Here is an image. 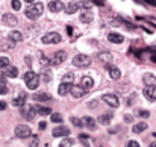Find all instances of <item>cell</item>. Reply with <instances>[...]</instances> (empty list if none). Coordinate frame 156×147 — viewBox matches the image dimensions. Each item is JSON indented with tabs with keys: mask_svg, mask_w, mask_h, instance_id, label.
I'll list each match as a JSON object with an SVG mask.
<instances>
[{
	"mask_svg": "<svg viewBox=\"0 0 156 147\" xmlns=\"http://www.w3.org/2000/svg\"><path fill=\"white\" fill-rule=\"evenodd\" d=\"M43 11H44L43 3H32V5H29V6L26 8L24 15H26L29 20H37L38 17H41Z\"/></svg>",
	"mask_w": 156,
	"mask_h": 147,
	"instance_id": "6da1fadb",
	"label": "cell"
},
{
	"mask_svg": "<svg viewBox=\"0 0 156 147\" xmlns=\"http://www.w3.org/2000/svg\"><path fill=\"white\" fill-rule=\"evenodd\" d=\"M24 82H26V85H27L29 90H37L38 85H40V76L35 71L29 70V71L24 73Z\"/></svg>",
	"mask_w": 156,
	"mask_h": 147,
	"instance_id": "7a4b0ae2",
	"label": "cell"
},
{
	"mask_svg": "<svg viewBox=\"0 0 156 147\" xmlns=\"http://www.w3.org/2000/svg\"><path fill=\"white\" fill-rule=\"evenodd\" d=\"M73 65L74 67H80V68H83V67H90L91 65V58L88 56V55H76L74 58H73Z\"/></svg>",
	"mask_w": 156,
	"mask_h": 147,
	"instance_id": "3957f363",
	"label": "cell"
},
{
	"mask_svg": "<svg viewBox=\"0 0 156 147\" xmlns=\"http://www.w3.org/2000/svg\"><path fill=\"white\" fill-rule=\"evenodd\" d=\"M41 41H43L44 44H59V43L62 41V37H61L58 32H49V34H46V35L41 38Z\"/></svg>",
	"mask_w": 156,
	"mask_h": 147,
	"instance_id": "277c9868",
	"label": "cell"
},
{
	"mask_svg": "<svg viewBox=\"0 0 156 147\" xmlns=\"http://www.w3.org/2000/svg\"><path fill=\"white\" fill-rule=\"evenodd\" d=\"M15 137H18V138H29V137H32V131H30V127L27 124H18L15 127Z\"/></svg>",
	"mask_w": 156,
	"mask_h": 147,
	"instance_id": "5b68a950",
	"label": "cell"
},
{
	"mask_svg": "<svg viewBox=\"0 0 156 147\" xmlns=\"http://www.w3.org/2000/svg\"><path fill=\"white\" fill-rule=\"evenodd\" d=\"M102 100L106 105H109L111 108H118V105H120V100H118V97L115 94H105Z\"/></svg>",
	"mask_w": 156,
	"mask_h": 147,
	"instance_id": "8992f818",
	"label": "cell"
},
{
	"mask_svg": "<svg viewBox=\"0 0 156 147\" xmlns=\"http://www.w3.org/2000/svg\"><path fill=\"white\" fill-rule=\"evenodd\" d=\"M65 58H67V53L64 50H58V52H55V55L52 56V64L53 65H61L65 61Z\"/></svg>",
	"mask_w": 156,
	"mask_h": 147,
	"instance_id": "52a82bcc",
	"label": "cell"
},
{
	"mask_svg": "<svg viewBox=\"0 0 156 147\" xmlns=\"http://www.w3.org/2000/svg\"><path fill=\"white\" fill-rule=\"evenodd\" d=\"M2 23L5 24V26H15L17 23H18V20H17V17L14 15V14H5L3 17H2Z\"/></svg>",
	"mask_w": 156,
	"mask_h": 147,
	"instance_id": "ba28073f",
	"label": "cell"
},
{
	"mask_svg": "<svg viewBox=\"0 0 156 147\" xmlns=\"http://www.w3.org/2000/svg\"><path fill=\"white\" fill-rule=\"evenodd\" d=\"M144 97L150 102H155L156 100V87H146L144 91H143Z\"/></svg>",
	"mask_w": 156,
	"mask_h": 147,
	"instance_id": "9c48e42d",
	"label": "cell"
},
{
	"mask_svg": "<svg viewBox=\"0 0 156 147\" xmlns=\"http://www.w3.org/2000/svg\"><path fill=\"white\" fill-rule=\"evenodd\" d=\"M23 115L27 118V120H34L35 118V115H37V109H35V106H30V105H27V108H23Z\"/></svg>",
	"mask_w": 156,
	"mask_h": 147,
	"instance_id": "30bf717a",
	"label": "cell"
},
{
	"mask_svg": "<svg viewBox=\"0 0 156 147\" xmlns=\"http://www.w3.org/2000/svg\"><path fill=\"white\" fill-rule=\"evenodd\" d=\"M52 134L53 137H67V135H70V129L65 126H58L52 131Z\"/></svg>",
	"mask_w": 156,
	"mask_h": 147,
	"instance_id": "8fae6325",
	"label": "cell"
},
{
	"mask_svg": "<svg viewBox=\"0 0 156 147\" xmlns=\"http://www.w3.org/2000/svg\"><path fill=\"white\" fill-rule=\"evenodd\" d=\"M80 87H83L87 91H90V90L94 87V81H93V77H90V76H83V77L80 79Z\"/></svg>",
	"mask_w": 156,
	"mask_h": 147,
	"instance_id": "7c38bea8",
	"label": "cell"
},
{
	"mask_svg": "<svg viewBox=\"0 0 156 147\" xmlns=\"http://www.w3.org/2000/svg\"><path fill=\"white\" fill-rule=\"evenodd\" d=\"M71 96H73V99H80L85 96V93H87V90L83 88V87H74L73 85V88H71Z\"/></svg>",
	"mask_w": 156,
	"mask_h": 147,
	"instance_id": "4fadbf2b",
	"label": "cell"
},
{
	"mask_svg": "<svg viewBox=\"0 0 156 147\" xmlns=\"http://www.w3.org/2000/svg\"><path fill=\"white\" fill-rule=\"evenodd\" d=\"M71 88H73V84H65V82H62V84L59 85V88H58V94H59V96H67V94L71 91Z\"/></svg>",
	"mask_w": 156,
	"mask_h": 147,
	"instance_id": "5bb4252c",
	"label": "cell"
},
{
	"mask_svg": "<svg viewBox=\"0 0 156 147\" xmlns=\"http://www.w3.org/2000/svg\"><path fill=\"white\" fill-rule=\"evenodd\" d=\"M82 123H83V126H87L90 131H96V129H97L96 120H94L93 117H83V118H82Z\"/></svg>",
	"mask_w": 156,
	"mask_h": 147,
	"instance_id": "9a60e30c",
	"label": "cell"
},
{
	"mask_svg": "<svg viewBox=\"0 0 156 147\" xmlns=\"http://www.w3.org/2000/svg\"><path fill=\"white\" fill-rule=\"evenodd\" d=\"M143 82L146 84V87H156V76L152 73H147V74H144Z\"/></svg>",
	"mask_w": 156,
	"mask_h": 147,
	"instance_id": "2e32d148",
	"label": "cell"
},
{
	"mask_svg": "<svg viewBox=\"0 0 156 147\" xmlns=\"http://www.w3.org/2000/svg\"><path fill=\"white\" fill-rule=\"evenodd\" d=\"M49 9H50V12H59V11L64 9V3L59 2V0H53L49 3Z\"/></svg>",
	"mask_w": 156,
	"mask_h": 147,
	"instance_id": "e0dca14e",
	"label": "cell"
},
{
	"mask_svg": "<svg viewBox=\"0 0 156 147\" xmlns=\"http://www.w3.org/2000/svg\"><path fill=\"white\" fill-rule=\"evenodd\" d=\"M82 6V3H77V2H70L67 6H65V12L67 14H76V11Z\"/></svg>",
	"mask_w": 156,
	"mask_h": 147,
	"instance_id": "ac0fdd59",
	"label": "cell"
},
{
	"mask_svg": "<svg viewBox=\"0 0 156 147\" xmlns=\"http://www.w3.org/2000/svg\"><path fill=\"white\" fill-rule=\"evenodd\" d=\"M108 71H109V77L114 79V81H118V79L121 77V71H120L117 67H111V65H108Z\"/></svg>",
	"mask_w": 156,
	"mask_h": 147,
	"instance_id": "d6986e66",
	"label": "cell"
},
{
	"mask_svg": "<svg viewBox=\"0 0 156 147\" xmlns=\"http://www.w3.org/2000/svg\"><path fill=\"white\" fill-rule=\"evenodd\" d=\"M80 21L82 23H91L93 21V12L90 9H85L82 14H80Z\"/></svg>",
	"mask_w": 156,
	"mask_h": 147,
	"instance_id": "ffe728a7",
	"label": "cell"
},
{
	"mask_svg": "<svg viewBox=\"0 0 156 147\" xmlns=\"http://www.w3.org/2000/svg\"><path fill=\"white\" fill-rule=\"evenodd\" d=\"M108 40H109L111 43H115V44H121V43L124 41V38H123L120 34H114V32H111V34L108 35Z\"/></svg>",
	"mask_w": 156,
	"mask_h": 147,
	"instance_id": "44dd1931",
	"label": "cell"
},
{
	"mask_svg": "<svg viewBox=\"0 0 156 147\" xmlns=\"http://www.w3.org/2000/svg\"><path fill=\"white\" fill-rule=\"evenodd\" d=\"M32 99L37 100V102H47V100H52V96L47 94V93H35Z\"/></svg>",
	"mask_w": 156,
	"mask_h": 147,
	"instance_id": "7402d4cb",
	"label": "cell"
},
{
	"mask_svg": "<svg viewBox=\"0 0 156 147\" xmlns=\"http://www.w3.org/2000/svg\"><path fill=\"white\" fill-rule=\"evenodd\" d=\"M99 59H100V62H103V64H109V62H112V55L109 53V52H102L100 55H99Z\"/></svg>",
	"mask_w": 156,
	"mask_h": 147,
	"instance_id": "603a6c76",
	"label": "cell"
},
{
	"mask_svg": "<svg viewBox=\"0 0 156 147\" xmlns=\"http://www.w3.org/2000/svg\"><path fill=\"white\" fill-rule=\"evenodd\" d=\"M5 74H6V77H17L18 76V70H17V67H12V65H9L8 68H6V71H5Z\"/></svg>",
	"mask_w": 156,
	"mask_h": 147,
	"instance_id": "cb8c5ba5",
	"label": "cell"
},
{
	"mask_svg": "<svg viewBox=\"0 0 156 147\" xmlns=\"http://www.w3.org/2000/svg\"><path fill=\"white\" fill-rule=\"evenodd\" d=\"M9 38L17 43V41H21V40H23V34H21L20 30H11V32H9Z\"/></svg>",
	"mask_w": 156,
	"mask_h": 147,
	"instance_id": "d4e9b609",
	"label": "cell"
},
{
	"mask_svg": "<svg viewBox=\"0 0 156 147\" xmlns=\"http://www.w3.org/2000/svg\"><path fill=\"white\" fill-rule=\"evenodd\" d=\"M111 120H112V114H111V112L103 114V115L99 117V123H102V124H105V126H108V124L111 123Z\"/></svg>",
	"mask_w": 156,
	"mask_h": 147,
	"instance_id": "484cf974",
	"label": "cell"
},
{
	"mask_svg": "<svg viewBox=\"0 0 156 147\" xmlns=\"http://www.w3.org/2000/svg\"><path fill=\"white\" fill-rule=\"evenodd\" d=\"M35 109H37V112L40 114V115H50L52 114V109L50 108H47V106H35Z\"/></svg>",
	"mask_w": 156,
	"mask_h": 147,
	"instance_id": "4316f807",
	"label": "cell"
},
{
	"mask_svg": "<svg viewBox=\"0 0 156 147\" xmlns=\"http://www.w3.org/2000/svg\"><path fill=\"white\" fill-rule=\"evenodd\" d=\"M147 129V123H136L133 127H132V132L133 134H141L143 131Z\"/></svg>",
	"mask_w": 156,
	"mask_h": 147,
	"instance_id": "83f0119b",
	"label": "cell"
},
{
	"mask_svg": "<svg viewBox=\"0 0 156 147\" xmlns=\"http://www.w3.org/2000/svg\"><path fill=\"white\" fill-rule=\"evenodd\" d=\"M24 103H26L24 94H21L20 97H17V99H14V100H12V105H14V106H18V108H20V106L23 108V106H24Z\"/></svg>",
	"mask_w": 156,
	"mask_h": 147,
	"instance_id": "f1b7e54d",
	"label": "cell"
},
{
	"mask_svg": "<svg viewBox=\"0 0 156 147\" xmlns=\"http://www.w3.org/2000/svg\"><path fill=\"white\" fill-rule=\"evenodd\" d=\"M40 64L43 67H49V64H52V59H47L43 53H40Z\"/></svg>",
	"mask_w": 156,
	"mask_h": 147,
	"instance_id": "f546056e",
	"label": "cell"
},
{
	"mask_svg": "<svg viewBox=\"0 0 156 147\" xmlns=\"http://www.w3.org/2000/svg\"><path fill=\"white\" fill-rule=\"evenodd\" d=\"M8 67H9V58L2 56L0 58V68H8Z\"/></svg>",
	"mask_w": 156,
	"mask_h": 147,
	"instance_id": "4dcf8cb0",
	"label": "cell"
},
{
	"mask_svg": "<svg viewBox=\"0 0 156 147\" xmlns=\"http://www.w3.org/2000/svg\"><path fill=\"white\" fill-rule=\"evenodd\" d=\"M73 81H74V74L73 73H67L64 76V79H62V82H65V84H71Z\"/></svg>",
	"mask_w": 156,
	"mask_h": 147,
	"instance_id": "1f68e13d",
	"label": "cell"
},
{
	"mask_svg": "<svg viewBox=\"0 0 156 147\" xmlns=\"http://www.w3.org/2000/svg\"><path fill=\"white\" fill-rule=\"evenodd\" d=\"M6 93H8V85H6V82L0 81V96L2 94H6Z\"/></svg>",
	"mask_w": 156,
	"mask_h": 147,
	"instance_id": "d6a6232c",
	"label": "cell"
},
{
	"mask_svg": "<svg viewBox=\"0 0 156 147\" xmlns=\"http://www.w3.org/2000/svg\"><path fill=\"white\" fill-rule=\"evenodd\" d=\"M71 123H73L76 127H82V126H83L82 120H79V118H76V117H71Z\"/></svg>",
	"mask_w": 156,
	"mask_h": 147,
	"instance_id": "836d02e7",
	"label": "cell"
},
{
	"mask_svg": "<svg viewBox=\"0 0 156 147\" xmlns=\"http://www.w3.org/2000/svg\"><path fill=\"white\" fill-rule=\"evenodd\" d=\"M61 121H62L61 114H52V123H61Z\"/></svg>",
	"mask_w": 156,
	"mask_h": 147,
	"instance_id": "e575fe53",
	"label": "cell"
},
{
	"mask_svg": "<svg viewBox=\"0 0 156 147\" xmlns=\"http://www.w3.org/2000/svg\"><path fill=\"white\" fill-rule=\"evenodd\" d=\"M73 146V140H70V138H65L62 143H61V146L59 147H71Z\"/></svg>",
	"mask_w": 156,
	"mask_h": 147,
	"instance_id": "d590c367",
	"label": "cell"
},
{
	"mask_svg": "<svg viewBox=\"0 0 156 147\" xmlns=\"http://www.w3.org/2000/svg\"><path fill=\"white\" fill-rule=\"evenodd\" d=\"M50 74H52V73L46 70V71L43 73V81H44V82H50V79H52V76H50Z\"/></svg>",
	"mask_w": 156,
	"mask_h": 147,
	"instance_id": "8d00e7d4",
	"label": "cell"
},
{
	"mask_svg": "<svg viewBox=\"0 0 156 147\" xmlns=\"http://www.w3.org/2000/svg\"><path fill=\"white\" fill-rule=\"evenodd\" d=\"M140 117H144V118H147V117H150V112L149 111H146V109H140L138 112H136Z\"/></svg>",
	"mask_w": 156,
	"mask_h": 147,
	"instance_id": "74e56055",
	"label": "cell"
},
{
	"mask_svg": "<svg viewBox=\"0 0 156 147\" xmlns=\"http://www.w3.org/2000/svg\"><path fill=\"white\" fill-rule=\"evenodd\" d=\"M11 6H12L15 11H18V9L21 8V3H20V0H12V2H11Z\"/></svg>",
	"mask_w": 156,
	"mask_h": 147,
	"instance_id": "f35d334b",
	"label": "cell"
},
{
	"mask_svg": "<svg viewBox=\"0 0 156 147\" xmlns=\"http://www.w3.org/2000/svg\"><path fill=\"white\" fill-rule=\"evenodd\" d=\"M29 147H38V137L37 135H32V140H30Z\"/></svg>",
	"mask_w": 156,
	"mask_h": 147,
	"instance_id": "ab89813d",
	"label": "cell"
},
{
	"mask_svg": "<svg viewBox=\"0 0 156 147\" xmlns=\"http://www.w3.org/2000/svg\"><path fill=\"white\" fill-rule=\"evenodd\" d=\"M135 99H136V93L130 94V96H129V99H127V102H126V105H129V106H130V105L135 102Z\"/></svg>",
	"mask_w": 156,
	"mask_h": 147,
	"instance_id": "60d3db41",
	"label": "cell"
},
{
	"mask_svg": "<svg viewBox=\"0 0 156 147\" xmlns=\"http://www.w3.org/2000/svg\"><path fill=\"white\" fill-rule=\"evenodd\" d=\"M127 147H140V144H138L136 141H129V143H127Z\"/></svg>",
	"mask_w": 156,
	"mask_h": 147,
	"instance_id": "b9f144b4",
	"label": "cell"
},
{
	"mask_svg": "<svg viewBox=\"0 0 156 147\" xmlns=\"http://www.w3.org/2000/svg\"><path fill=\"white\" fill-rule=\"evenodd\" d=\"M97 103H99L97 100H93V102H90V103H88V108H96V106H97Z\"/></svg>",
	"mask_w": 156,
	"mask_h": 147,
	"instance_id": "7bdbcfd3",
	"label": "cell"
},
{
	"mask_svg": "<svg viewBox=\"0 0 156 147\" xmlns=\"http://www.w3.org/2000/svg\"><path fill=\"white\" fill-rule=\"evenodd\" d=\"M46 127H47V124H46V121H41V123H40V129H41V131H44Z\"/></svg>",
	"mask_w": 156,
	"mask_h": 147,
	"instance_id": "ee69618b",
	"label": "cell"
},
{
	"mask_svg": "<svg viewBox=\"0 0 156 147\" xmlns=\"http://www.w3.org/2000/svg\"><path fill=\"white\" fill-rule=\"evenodd\" d=\"M6 109V103L5 102H0V111H5Z\"/></svg>",
	"mask_w": 156,
	"mask_h": 147,
	"instance_id": "f6af8a7d",
	"label": "cell"
},
{
	"mask_svg": "<svg viewBox=\"0 0 156 147\" xmlns=\"http://www.w3.org/2000/svg\"><path fill=\"white\" fill-rule=\"evenodd\" d=\"M124 121L130 123V121H132V117H130V115H124Z\"/></svg>",
	"mask_w": 156,
	"mask_h": 147,
	"instance_id": "bcb514c9",
	"label": "cell"
},
{
	"mask_svg": "<svg viewBox=\"0 0 156 147\" xmlns=\"http://www.w3.org/2000/svg\"><path fill=\"white\" fill-rule=\"evenodd\" d=\"M94 3H97V5H100V6H103V0H93Z\"/></svg>",
	"mask_w": 156,
	"mask_h": 147,
	"instance_id": "7dc6e473",
	"label": "cell"
},
{
	"mask_svg": "<svg viewBox=\"0 0 156 147\" xmlns=\"http://www.w3.org/2000/svg\"><path fill=\"white\" fill-rule=\"evenodd\" d=\"M147 3H150V5H153V6H156V2L155 0H146Z\"/></svg>",
	"mask_w": 156,
	"mask_h": 147,
	"instance_id": "c3c4849f",
	"label": "cell"
},
{
	"mask_svg": "<svg viewBox=\"0 0 156 147\" xmlns=\"http://www.w3.org/2000/svg\"><path fill=\"white\" fill-rule=\"evenodd\" d=\"M150 61H152V62H156V55H152V56H150Z\"/></svg>",
	"mask_w": 156,
	"mask_h": 147,
	"instance_id": "681fc988",
	"label": "cell"
},
{
	"mask_svg": "<svg viewBox=\"0 0 156 147\" xmlns=\"http://www.w3.org/2000/svg\"><path fill=\"white\" fill-rule=\"evenodd\" d=\"M24 2H26V3H29V5H32V3H34L35 0H24Z\"/></svg>",
	"mask_w": 156,
	"mask_h": 147,
	"instance_id": "f907efd6",
	"label": "cell"
},
{
	"mask_svg": "<svg viewBox=\"0 0 156 147\" xmlns=\"http://www.w3.org/2000/svg\"><path fill=\"white\" fill-rule=\"evenodd\" d=\"M150 147H156V141H155V143H152V144H150Z\"/></svg>",
	"mask_w": 156,
	"mask_h": 147,
	"instance_id": "816d5d0a",
	"label": "cell"
}]
</instances>
